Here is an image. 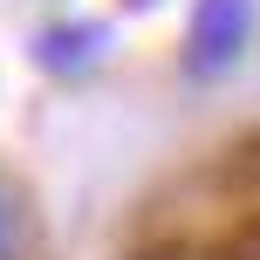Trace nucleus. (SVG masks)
I'll list each match as a JSON object with an SVG mask.
<instances>
[{
	"mask_svg": "<svg viewBox=\"0 0 260 260\" xmlns=\"http://www.w3.org/2000/svg\"><path fill=\"white\" fill-rule=\"evenodd\" d=\"M0 260H21V206L7 185H0Z\"/></svg>",
	"mask_w": 260,
	"mask_h": 260,
	"instance_id": "obj_3",
	"label": "nucleus"
},
{
	"mask_svg": "<svg viewBox=\"0 0 260 260\" xmlns=\"http://www.w3.org/2000/svg\"><path fill=\"white\" fill-rule=\"evenodd\" d=\"M103 48H110V27H96V21H82V27H48V35L35 41V62L55 69V76H82L89 62H103Z\"/></svg>",
	"mask_w": 260,
	"mask_h": 260,
	"instance_id": "obj_2",
	"label": "nucleus"
},
{
	"mask_svg": "<svg viewBox=\"0 0 260 260\" xmlns=\"http://www.w3.org/2000/svg\"><path fill=\"white\" fill-rule=\"evenodd\" d=\"M253 41V0H199L192 7V41H185V69L192 76H219L240 62Z\"/></svg>",
	"mask_w": 260,
	"mask_h": 260,
	"instance_id": "obj_1",
	"label": "nucleus"
}]
</instances>
